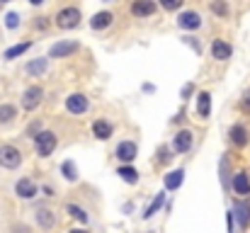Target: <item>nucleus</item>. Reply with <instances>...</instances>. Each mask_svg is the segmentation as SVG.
Segmentation results:
<instances>
[{
  "mask_svg": "<svg viewBox=\"0 0 250 233\" xmlns=\"http://www.w3.org/2000/svg\"><path fill=\"white\" fill-rule=\"evenodd\" d=\"M81 20H83V15H81L78 7H63V10H59V15H56L59 29H76V27L81 24Z\"/></svg>",
  "mask_w": 250,
  "mask_h": 233,
  "instance_id": "obj_1",
  "label": "nucleus"
},
{
  "mask_svg": "<svg viewBox=\"0 0 250 233\" xmlns=\"http://www.w3.org/2000/svg\"><path fill=\"white\" fill-rule=\"evenodd\" d=\"M34 144H37V153L42 158H49L56 151V134L54 131H39L34 136Z\"/></svg>",
  "mask_w": 250,
  "mask_h": 233,
  "instance_id": "obj_2",
  "label": "nucleus"
},
{
  "mask_svg": "<svg viewBox=\"0 0 250 233\" xmlns=\"http://www.w3.org/2000/svg\"><path fill=\"white\" fill-rule=\"evenodd\" d=\"M158 10V2L156 0H134L131 2V15L144 20V17H153Z\"/></svg>",
  "mask_w": 250,
  "mask_h": 233,
  "instance_id": "obj_3",
  "label": "nucleus"
},
{
  "mask_svg": "<svg viewBox=\"0 0 250 233\" xmlns=\"http://www.w3.org/2000/svg\"><path fill=\"white\" fill-rule=\"evenodd\" d=\"M177 27H180V29H187V32L199 29V27H202V17H199V12H194V10H185V12H180V17H177Z\"/></svg>",
  "mask_w": 250,
  "mask_h": 233,
  "instance_id": "obj_4",
  "label": "nucleus"
},
{
  "mask_svg": "<svg viewBox=\"0 0 250 233\" xmlns=\"http://www.w3.org/2000/svg\"><path fill=\"white\" fill-rule=\"evenodd\" d=\"M42 97H44V90H42L39 85H32V87H27L24 95H22V107H24L27 112H32V109L39 107Z\"/></svg>",
  "mask_w": 250,
  "mask_h": 233,
  "instance_id": "obj_5",
  "label": "nucleus"
},
{
  "mask_svg": "<svg viewBox=\"0 0 250 233\" xmlns=\"http://www.w3.org/2000/svg\"><path fill=\"white\" fill-rule=\"evenodd\" d=\"M20 163H22V153H20L15 146H2V148H0V165H2V168L12 170V168H17Z\"/></svg>",
  "mask_w": 250,
  "mask_h": 233,
  "instance_id": "obj_6",
  "label": "nucleus"
},
{
  "mask_svg": "<svg viewBox=\"0 0 250 233\" xmlns=\"http://www.w3.org/2000/svg\"><path fill=\"white\" fill-rule=\"evenodd\" d=\"M78 49H81V44H78V42H59V44H54V46H51L49 59H66V56L76 54Z\"/></svg>",
  "mask_w": 250,
  "mask_h": 233,
  "instance_id": "obj_7",
  "label": "nucleus"
},
{
  "mask_svg": "<svg viewBox=\"0 0 250 233\" xmlns=\"http://www.w3.org/2000/svg\"><path fill=\"white\" fill-rule=\"evenodd\" d=\"M87 107H90V102H87V97L81 95V92H76V95H71V97L66 100V109H68L71 114H83V112H87Z\"/></svg>",
  "mask_w": 250,
  "mask_h": 233,
  "instance_id": "obj_8",
  "label": "nucleus"
},
{
  "mask_svg": "<svg viewBox=\"0 0 250 233\" xmlns=\"http://www.w3.org/2000/svg\"><path fill=\"white\" fill-rule=\"evenodd\" d=\"M15 192H17V197H22V199H34V197H37V185H34V180L22 177V180H17Z\"/></svg>",
  "mask_w": 250,
  "mask_h": 233,
  "instance_id": "obj_9",
  "label": "nucleus"
},
{
  "mask_svg": "<svg viewBox=\"0 0 250 233\" xmlns=\"http://www.w3.org/2000/svg\"><path fill=\"white\" fill-rule=\"evenodd\" d=\"M192 148V131H177L172 139V151L175 153H187Z\"/></svg>",
  "mask_w": 250,
  "mask_h": 233,
  "instance_id": "obj_10",
  "label": "nucleus"
},
{
  "mask_svg": "<svg viewBox=\"0 0 250 233\" xmlns=\"http://www.w3.org/2000/svg\"><path fill=\"white\" fill-rule=\"evenodd\" d=\"M211 56L219 59V61H229V59L233 56V46L226 44L224 39H216V42L211 44Z\"/></svg>",
  "mask_w": 250,
  "mask_h": 233,
  "instance_id": "obj_11",
  "label": "nucleus"
},
{
  "mask_svg": "<svg viewBox=\"0 0 250 233\" xmlns=\"http://www.w3.org/2000/svg\"><path fill=\"white\" fill-rule=\"evenodd\" d=\"M112 20H114V15H112L109 10H102V12L92 15V20H90V27H92L95 32H100V29H107V27L112 24Z\"/></svg>",
  "mask_w": 250,
  "mask_h": 233,
  "instance_id": "obj_12",
  "label": "nucleus"
},
{
  "mask_svg": "<svg viewBox=\"0 0 250 233\" xmlns=\"http://www.w3.org/2000/svg\"><path fill=\"white\" fill-rule=\"evenodd\" d=\"M229 136H231V141H233L238 148H243V146L248 144V129H246L243 124H233L231 131H229Z\"/></svg>",
  "mask_w": 250,
  "mask_h": 233,
  "instance_id": "obj_13",
  "label": "nucleus"
},
{
  "mask_svg": "<svg viewBox=\"0 0 250 233\" xmlns=\"http://www.w3.org/2000/svg\"><path fill=\"white\" fill-rule=\"evenodd\" d=\"M117 158L124 160V163H131V160L136 158V144H131V141H122V144L117 146Z\"/></svg>",
  "mask_w": 250,
  "mask_h": 233,
  "instance_id": "obj_14",
  "label": "nucleus"
},
{
  "mask_svg": "<svg viewBox=\"0 0 250 233\" xmlns=\"http://www.w3.org/2000/svg\"><path fill=\"white\" fill-rule=\"evenodd\" d=\"M233 190H236V194H241V197L250 194L248 172H236V175H233Z\"/></svg>",
  "mask_w": 250,
  "mask_h": 233,
  "instance_id": "obj_15",
  "label": "nucleus"
},
{
  "mask_svg": "<svg viewBox=\"0 0 250 233\" xmlns=\"http://www.w3.org/2000/svg\"><path fill=\"white\" fill-rule=\"evenodd\" d=\"M197 112L204 119L211 114V95L209 92H199V97H197Z\"/></svg>",
  "mask_w": 250,
  "mask_h": 233,
  "instance_id": "obj_16",
  "label": "nucleus"
},
{
  "mask_svg": "<svg viewBox=\"0 0 250 233\" xmlns=\"http://www.w3.org/2000/svg\"><path fill=\"white\" fill-rule=\"evenodd\" d=\"M92 134H95L100 141H107V139L112 136V124H109V122H102V119H97V122L92 124Z\"/></svg>",
  "mask_w": 250,
  "mask_h": 233,
  "instance_id": "obj_17",
  "label": "nucleus"
},
{
  "mask_svg": "<svg viewBox=\"0 0 250 233\" xmlns=\"http://www.w3.org/2000/svg\"><path fill=\"white\" fill-rule=\"evenodd\" d=\"M46 68H49V61H46V59H34V61H29V64L24 66V71H27L29 76H42Z\"/></svg>",
  "mask_w": 250,
  "mask_h": 233,
  "instance_id": "obj_18",
  "label": "nucleus"
},
{
  "mask_svg": "<svg viewBox=\"0 0 250 233\" xmlns=\"http://www.w3.org/2000/svg\"><path fill=\"white\" fill-rule=\"evenodd\" d=\"M182 180H185V172H182V170L167 172L166 175V190H177V187L182 185Z\"/></svg>",
  "mask_w": 250,
  "mask_h": 233,
  "instance_id": "obj_19",
  "label": "nucleus"
},
{
  "mask_svg": "<svg viewBox=\"0 0 250 233\" xmlns=\"http://www.w3.org/2000/svg\"><path fill=\"white\" fill-rule=\"evenodd\" d=\"M236 216H238V224H241V226H248L250 224V204L236 202Z\"/></svg>",
  "mask_w": 250,
  "mask_h": 233,
  "instance_id": "obj_20",
  "label": "nucleus"
},
{
  "mask_svg": "<svg viewBox=\"0 0 250 233\" xmlns=\"http://www.w3.org/2000/svg\"><path fill=\"white\" fill-rule=\"evenodd\" d=\"M32 46V42H22V44H15V46H10L7 51H5V59L7 61H12V59H17V56H22L27 49Z\"/></svg>",
  "mask_w": 250,
  "mask_h": 233,
  "instance_id": "obj_21",
  "label": "nucleus"
},
{
  "mask_svg": "<svg viewBox=\"0 0 250 233\" xmlns=\"http://www.w3.org/2000/svg\"><path fill=\"white\" fill-rule=\"evenodd\" d=\"M117 175H119L124 182H129V185H136V182H139V172H136L134 168H129V165H126V168H119Z\"/></svg>",
  "mask_w": 250,
  "mask_h": 233,
  "instance_id": "obj_22",
  "label": "nucleus"
},
{
  "mask_svg": "<svg viewBox=\"0 0 250 233\" xmlns=\"http://www.w3.org/2000/svg\"><path fill=\"white\" fill-rule=\"evenodd\" d=\"M37 221H39V226H44V229H51L56 219H54V214H51L49 209H39V212H37Z\"/></svg>",
  "mask_w": 250,
  "mask_h": 233,
  "instance_id": "obj_23",
  "label": "nucleus"
},
{
  "mask_svg": "<svg viewBox=\"0 0 250 233\" xmlns=\"http://www.w3.org/2000/svg\"><path fill=\"white\" fill-rule=\"evenodd\" d=\"M15 114H17V109L12 105H0V124H10L15 119Z\"/></svg>",
  "mask_w": 250,
  "mask_h": 233,
  "instance_id": "obj_24",
  "label": "nucleus"
},
{
  "mask_svg": "<svg viewBox=\"0 0 250 233\" xmlns=\"http://www.w3.org/2000/svg\"><path fill=\"white\" fill-rule=\"evenodd\" d=\"M163 204H166V194L161 192V194H158V197L153 199V204H151V207L146 209V214H144V219H151V216H153V214H156V212H158V209L163 207Z\"/></svg>",
  "mask_w": 250,
  "mask_h": 233,
  "instance_id": "obj_25",
  "label": "nucleus"
},
{
  "mask_svg": "<svg viewBox=\"0 0 250 233\" xmlns=\"http://www.w3.org/2000/svg\"><path fill=\"white\" fill-rule=\"evenodd\" d=\"M61 172L66 175V180H68V182H76V180H78V172H76V165H73L71 160H66V163L61 165Z\"/></svg>",
  "mask_w": 250,
  "mask_h": 233,
  "instance_id": "obj_26",
  "label": "nucleus"
},
{
  "mask_svg": "<svg viewBox=\"0 0 250 233\" xmlns=\"http://www.w3.org/2000/svg\"><path fill=\"white\" fill-rule=\"evenodd\" d=\"M211 12L219 15V17H229V5H226V0H214V2H211Z\"/></svg>",
  "mask_w": 250,
  "mask_h": 233,
  "instance_id": "obj_27",
  "label": "nucleus"
},
{
  "mask_svg": "<svg viewBox=\"0 0 250 233\" xmlns=\"http://www.w3.org/2000/svg\"><path fill=\"white\" fill-rule=\"evenodd\" d=\"M68 214H71L76 221H83V224H87V214H85V209H81V207H76V204H68Z\"/></svg>",
  "mask_w": 250,
  "mask_h": 233,
  "instance_id": "obj_28",
  "label": "nucleus"
},
{
  "mask_svg": "<svg viewBox=\"0 0 250 233\" xmlns=\"http://www.w3.org/2000/svg\"><path fill=\"white\" fill-rule=\"evenodd\" d=\"M5 27L7 29H17L20 27V15L17 12H7L5 15Z\"/></svg>",
  "mask_w": 250,
  "mask_h": 233,
  "instance_id": "obj_29",
  "label": "nucleus"
},
{
  "mask_svg": "<svg viewBox=\"0 0 250 233\" xmlns=\"http://www.w3.org/2000/svg\"><path fill=\"white\" fill-rule=\"evenodd\" d=\"M182 2H185V0H161V7L167 10V12H175V10L182 7Z\"/></svg>",
  "mask_w": 250,
  "mask_h": 233,
  "instance_id": "obj_30",
  "label": "nucleus"
},
{
  "mask_svg": "<svg viewBox=\"0 0 250 233\" xmlns=\"http://www.w3.org/2000/svg\"><path fill=\"white\" fill-rule=\"evenodd\" d=\"M34 27H37V29H46V27H49L46 17H34Z\"/></svg>",
  "mask_w": 250,
  "mask_h": 233,
  "instance_id": "obj_31",
  "label": "nucleus"
},
{
  "mask_svg": "<svg viewBox=\"0 0 250 233\" xmlns=\"http://www.w3.org/2000/svg\"><path fill=\"white\" fill-rule=\"evenodd\" d=\"M241 107H243L246 112H250V90H246V95H243V100H241Z\"/></svg>",
  "mask_w": 250,
  "mask_h": 233,
  "instance_id": "obj_32",
  "label": "nucleus"
},
{
  "mask_svg": "<svg viewBox=\"0 0 250 233\" xmlns=\"http://www.w3.org/2000/svg\"><path fill=\"white\" fill-rule=\"evenodd\" d=\"M170 158H172V155H167V148H161V160H163V163H167Z\"/></svg>",
  "mask_w": 250,
  "mask_h": 233,
  "instance_id": "obj_33",
  "label": "nucleus"
},
{
  "mask_svg": "<svg viewBox=\"0 0 250 233\" xmlns=\"http://www.w3.org/2000/svg\"><path fill=\"white\" fill-rule=\"evenodd\" d=\"M29 2H32V5H42L44 0H29Z\"/></svg>",
  "mask_w": 250,
  "mask_h": 233,
  "instance_id": "obj_34",
  "label": "nucleus"
},
{
  "mask_svg": "<svg viewBox=\"0 0 250 233\" xmlns=\"http://www.w3.org/2000/svg\"><path fill=\"white\" fill-rule=\"evenodd\" d=\"M71 233H87V231H83V229H73Z\"/></svg>",
  "mask_w": 250,
  "mask_h": 233,
  "instance_id": "obj_35",
  "label": "nucleus"
},
{
  "mask_svg": "<svg viewBox=\"0 0 250 233\" xmlns=\"http://www.w3.org/2000/svg\"><path fill=\"white\" fill-rule=\"evenodd\" d=\"M0 2H10V0H0Z\"/></svg>",
  "mask_w": 250,
  "mask_h": 233,
  "instance_id": "obj_36",
  "label": "nucleus"
}]
</instances>
